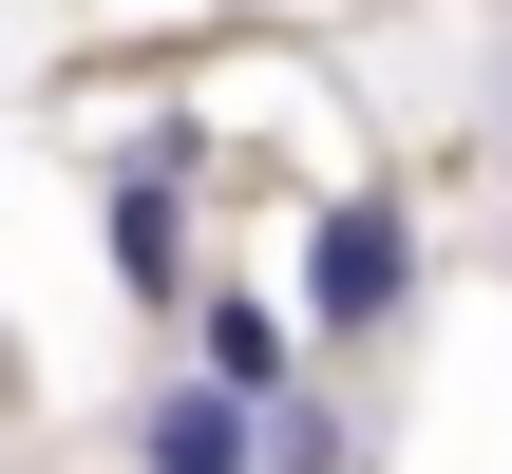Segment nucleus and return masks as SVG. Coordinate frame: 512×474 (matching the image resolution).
<instances>
[{
  "instance_id": "nucleus-1",
  "label": "nucleus",
  "mask_w": 512,
  "mask_h": 474,
  "mask_svg": "<svg viewBox=\"0 0 512 474\" xmlns=\"http://www.w3.org/2000/svg\"><path fill=\"white\" fill-rule=\"evenodd\" d=\"M399 323H418V209L399 190H323L304 209V342H361L380 361Z\"/></svg>"
},
{
  "instance_id": "nucleus-2",
  "label": "nucleus",
  "mask_w": 512,
  "mask_h": 474,
  "mask_svg": "<svg viewBox=\"0 0 512 474\" xmlns=\"http://www.w3.org/2000/svg\"><path fill=\"white\" fill-rule=\"evenodd\" d=\"M95 228H114V285H133L152 323L209 304V266H190V171H133V152H114V209H95Z\"/></svg>"
},
{
  "instance_id": "nucleus-3",
  "label": "nucleus",
  "mask_w": 512,
  "mask_h": 474,
  "mask_svg": "<svg viewBox=\"0 0 512 474\" xmlns=\"http://www.w3.org/2000/svg\"><path fill=\"white\" fill-rule=\"evenodd\" d=\"M133 474H266V399H228V380H152V399H133Z\"/></svg>"
},
{
  "instance_id": "nucleus-4",
  "label": "nucleus",
  "mask_w": 512,
  "mask_h": 474,
  "mask_svg": "<svg viewBox=\"0 0 512 474\" xmlns=\"http://www.w3.org/2000/svg\"><path fill=\"white\" fill-rule=\"evenodd\" d=\"M190 380H228V399H304V323L247 304V285H209V304H190Z\"/></svg>"
},
{
  "instance_id": "nucleus-5",
  "label": "nucleus",
  "mask_w": 512,
  "mask_h": 474,
  "mask_svg": "<svg viewBox=\"0 0 512 474\" xmlns=\"http://www.w3.org/2000/svg\"><path fill=\"white\" fill-rule=\"evenodd\" d=\"M266 474H361V418L304 380V399H266Z\"/></svg>"
},
{
  "instance_id": "nucleus-6",
  "label": "nucleus",
  "mask_w": 512,
  "mask_h": 474,
  "mask_svg": "<svg viewBox=\"0 0 512 474\" xmlns=\"http://www.w3.org/2000/svg\"><path fill=\"white\" fill-rule=\"evenodd\" d=\"M494 114H512V57H494Z\"/></svg>"
}]
</instances>
